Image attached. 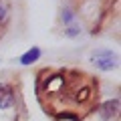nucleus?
Instances as JSON below:
<instances>
[{
  "instance_id": "obj_1",
  "label": "nucleus",
  "mask_w": 121,
  "mask_h": 121,
  "mask_svg": "<svg viewBox=\"0 0 121 121\" xmlns=\"http://www.w3.org/2000/svg\"><path fill=\"white\" fill-rule=\"evenodd\" d=\"M93 87L87 77L77 71H43L39 79V97L47 105L87 103Z\"/></svg>"
},
{
  "instance_id": "obj_2",
  "label": "nucleus",
  "mask_w": 121,
  "mask_h": 121,
  "mask_svg": "<svg viewBox=\"0 0 121 121\" xmlns=\"http://www.w3.org/2000/svg\"><path fill=\"white\" fill-rule=\"evenodd\" d=\"M91 63L97 67L99 71H113L117 69V65H119V59H117V55L113 51H109V48H97V51L91 52Z\"/></svg>"
},
{
  "instance_id": "obj_3",
  "label": "nucleus",
  "mask_w": 121,
  "mask_h": 121,
  "mask_svg": "<svg viewBox=\"0 0 121 121\" xmlns=\"http://www.w3.org/2000/svg\"><path fill=\"white\" fill-rule=\"evenodd\" d=\"M16 101V95H14V89L6 83H0V111H6L10 109Z\"/></svg>"
},
{
  "instance_id": "obj_4",
  "label": "nucleus",
  "mask_w": 121,
  "mask_h": 121,
  "mask_svg": "<svg viewBox=\"0 0 121 121\" xmlns=\"http://www.w3.org/2000/svg\"><path fill=\"white\" fill-rule=\"evenodd\" d=\"M117 111H119V101L113 99V101H107V103H103L99 107V115L103 121H111L113 117L117 115Z\"/></svg>"
},
{
  "instance_id": "obj_5",
  "label": "nucleus",
  "mask_w": 121,
  "mask_h": 121,
  "mask_svg": "<svg viewBox=\"0 0 121 121\" xmlns=\"http://www.w3.org/2000/svg\"><path fill=\"white\" fill-rule=\"evenodd\" d=\"M40 59V48L39 47H32L30 51H26L24 55L20 56V65H32Z\"/></svg>"
},
{
  "instance_id": "obj_6",
  "label": "nucleus",
  "mask_w": 121,
  "mask_h": 121,
  "mask_svg": "<svg viewBox=\"0 0 121 121\" xmlns=\"http://www.w3.org/2000/svg\"><path fill=\"white\" fill-rule=\"evenodd\" d=\"M56 121H79V115H75V113H59Z\"/></svg>"
},
{
  "instance_id": "obj_7",
  "label": "nucleus",
  "mask_w": 121,
  "mask_h": 121,
  "mask_svg": "<svg viewBox=\"0 0 121 121\" xmlns=\"http://www.w3.org/2000/svg\"><path fill=\"white\" fill-rule=\"evenodd\" d=\"M60 18H63L65 24H73V12H71L69 8H65L63 12H60Z\"/></svg>"
},
{
  "instance_id": "obj_8",
  "label": "nucleus",
  "mask_w": 121,
  "mask_h": 121,
  "mask_svg": "<svg viewBox=\"0 0 121 121\" xmlns=\"http://www.w3.org/2000/svg\"><path fill=\"white\" fill-rule=\"evenodd\" d=\"M65 35H67V36H79V35H81V26L69 24V28H65Z\"/></svg>"
},
{
  "instance_id": "obj_9",
  "label": "nucleus",
  "mask_w": 121,
  "mask_h": 121,
  "mask_svg": "<svg viewBox=\"0 0 121 121\" xmlns=\"http://www.w3.org/2000/svg\"><path fill=\"white\" fill-rule=\"evenodd\" d=\"M6 16H8V6L4 2H0V24L6 20Z\"/></svg>"
}]
</instances>
